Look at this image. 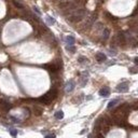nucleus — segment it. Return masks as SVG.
Here are the masks:
<instances>
[{"mask_svg": "<svg viewBox=\"0 0 138 138\" xmlns=\"http://www.w3.org/2000/svg\"><path fill=\"white\" fill-rule=\"evenodd\" d=\"M0 105H1V108H2L5 111H9L10 109H11V105L8 103V101H6V100H2Z\"/></svg>", "mask_w": 138, "mask_h": 138, "instance_id": "6e6552de", "label": "nucleus"}, {"mask_svg": "<svg viewBox=\"0 0 138 138\" xmlns=\"http://www.w3.org/2000/svg\"><path fill=\"white\" fill-rule=\"evenodd\" d=\"M135 63H136V64H138V57H137V58H135Z\"/></svg>", "mask_w": 138, "mask_h": 138, "instance_id": "bb28decb", "label": "nucleus"}, {"mask_svg": "<svg viewBox=\"0 0 138 138\" xmlns=\"http://www.w3.org/2000/svg\"><path fill=\"white\" fill-rule=\"evenodd\" d=\"M57 1L59 3H65V2H68V1H70V0H57Z\"/></svg>", "mask_w": 138, "mask_h": 138, "instance_id": "b1692460", "label": "nucleus"}, {"mask_svg": "<svg viewBox=\"0 0 138 138\" xmlns=\"http://www.w3.org/2000/svg\"><path fill=\"white\" fill-rule=\"evenodd\" d=\"M125 35V38H126V41L128 42V44L131 47L133 48H136L138 47V40L135 38V37H133V36L131 34H128V32H126V34H124Z\"/></svg>", "mask_w": 138, "mask_h": 138, "instance_id": "7ed1b4c3", "label": "nucleus"}, {"mask_svg": "<svg viewBox=\"0 0 138 138\" xmlns=\"http://www.w3.org/2000/svg\"><path fill=\"white\" fill-rule=\"evenodd\" d=\"M117 90H118V92H121V93L127 92V91H128V83H127V82L120 83V84L117 86Z\"/></svg>", "mask_w": 138, "mask_h": 138, "instance_id": "39448f33", "label": "nucleus"}, {"mask_svg": "<svg viewBox=\"0 0 138 138\" xmlns=\"http://www.w3.org/2000/svg\"><path fill=\"white\" fill-rule=\"evenodd\" d=\"M75 38L72 37V36H68V37L66 38V42H67V44L68 45H74L75 44Z\"/></svg>", "mask_w": 138, "mask_h": 138, "instance_id": "9b49d317", "label": "nucleus"}, {"mask_svg": "<svg viewBox=\"0 0 138 138\" xmlns=\"http://www.w3.org/2000/svg\"><path fill=\"white\" fill-rule=\"evenodd\" d=\"M75 88V82L74 81H68V82L66 83V86H65V90H66V92H71L74 91Z\"/></svg>", "mask_w": 138, "mask_h": 138, "instance_id": "423d86ee", "label": "nucleus"}, {"mask_svg": "<svg viewBox=\"0 0 138 138\" xmlns=\"http://www.w3.org/2000/svg\"><path fill=\"white\" fill-rule=\"evenodd\" d=\"M34 10H35L36 12H37V13H38V14H40V11H39V10L37 9V8H34Z\"/></svg>", "mask_w": 138, "mask_h": 138, "instance_id": "a878e982", "label": "nucleus"}, {"mask_svg": "<svg viewBox=\"0 0 138 138\" xmlns=\"http://www.w3.org/2000/svg\"><path fill=\"white\" fill-rule=\"evenodd\" d=\"M96 59H97V62H105L106 60V55H105L104 53H97L96 54Z\"/></svg>", "mask_w": 138, "mask_h": 138, "instance_id": "9d476101", "label": "nucleus"}, {"mask_svg": "<svg viewBox=\"0 0 138 138\" xmlns=\"http://www.w3.org/2000/svg\"><path fill=\"white\" fill-rule=\"evenodd\" d=\"M114 42L117 44H119V45H124V44L126 43V38H125L124 32H119V34L116 36Z\"/></svg>", "mask_w": 138, "mask_h": 138, "instance_id": "20e7f679", "label": "nucleus"}, {"mask_svg": "<svg viewBox=\"0 0 138 138\" xmlns=\"http://www.w3.org/2000/svg\"><path fill=\"white\" fill-rule=\"evenodd\" d=\"M67 50H68L69 52H72V53H75V52H76V48H75L74 45H68V47H67Z\"/></svg>", "mask_w": 138, "mask_h": 138, "instance_id": "dca6fc26", "label": "nucleus"}, {"mask_svg": "<svg viewBox=\"0 0 138 138\" xmlns=\"http://www.w3.org/2000/svg\"><path fill=\"white\" fill-rule=\"evenodd\" d=\"M109 35H110V30L108 29V28H105V29L103 30V38L106 40L109 38Z\"/></svg>", "mask_w": 138, "mask_h": 138, "instance_id": "f8f14e48", "label": "nucleus"}, {"mask_svg": "<svg viewBox=\"0 0 138 138\" xmlns=\"http://www.w3.org/2000/svg\"><path fill=\"white\" fill-rule=\"evenodd\" d=\"M11 120L13 121V122H15V123H18L19 122V120H17V119H15L14 117H11Z\"/></svg>", "mask_w": 138, "mask_h": 138, "instance_id": "4be33fe9", "label": "nucleus"}, {"mask_svg": "<svg viewBox=\"0 0 138 138\" xmlns=\"http://www.w3.org/2000/svg\"><path fill=\"white\" fill-rule=\"evenodd\" d=\"M35 113H36V116H40L42 113V110L40 108H35Z\"/></svg>", "mask_w": 138, "mask_h": 138, "instance_id": "a211bd4d", "label": "nucleus"}, {"mask_svg": "<svg viewBox=\"0 0 138 138\" xmlns=\"http://www.w3.org/2000/svg\"><path fill=\"white\" fill-rule=\"evenodd\" d=\"M118 103H119V99H113V100H111L110 103L108 104V108H109V109L113 108V107H114V106H116V105H117Z\"/></svg>", "mask_w": 138, "mask_h": 138, "instance_id": "ddd939ff", "label": "nucleus"}, {"mask_svg": "<svg viewBox=\"0 0 138 138\" xmlns=\"http://www.w3.org/2000/svg\"><path fill=\"white\" fill-rule=\"evenodd\" d=\"M10 134L13 137H15L16 135H17V131H16V129H14V128H12V129H10Z\"/></svg>", "mask_w": 138, "mask_h": 138, "instance_id": "6ab92c4d", "label": "nucleus"}, {"mask_svg": "<svg viewBox=\"0 0 138 138\" xmlns=\"http://www.w3.org/2000/svg\"><path fill=\"white\" fill-rule=\"evenodd\" d=\"M55 118L56 119H58V120H62L64 118V112L63 111H57L55 113Z\"/></svg>", "mask_w": 138, "mask_h": 138, "instance_id": "4468645a", "label": "nucleus"}, {"mask_svg": "<svg viewBox=\"0 0 138 138\" xmlns=\"http://www.w3.org/2000/svg\"><path fill=\"white\" fill-rule=\"evenodd\" d=\"M97 138H105V136L103 135V134H100V133H98L97 134V136H96Z\"/></svg>", "mask_w": 138, "mask_h": 138, "instance_id": "5701e85b", "label": "nucleus"}, {"mask_svg": "<svg viewBox=\"0 0 138 138\" xmlns=\"http://www.w3.org/2000/svg\"><path fill=\"white\" fill-rule=\"evenodd\" d=\"M134 34L136 35V37H137V40H138V26L134 28Z\"/></svg>", "mask_w": 138, "mask_h": 138, "instance_id": "aec40b11", "label": "nucleus"}, {"mask_svg": "<svg viewBox=\"0 0 138 138\" xmlns=\"http://www.w3.org/2000/svg\"><path fill=\"white\" fill-rule=\"evenodd\" d=\"M47 23L49 24V25H53V24L55 23V19L53 17H51V16H47Z\"/></svg>", "mask_w": 138, "mask_h": 138, "instance_id": "2eb2a0df", "label": "nucleus"}, {"mask_svg": "<svg viewBox=\"0 0 138 138\" xmlns=\"http://www.w3.org/2000/svg\"><path fill=\"white\" fill-rule=\"evenodd\" d=\"M56 96H57V91H56L55 88H52V90L49 91L45 95H43V96L40 97V98H39V101H41V103L48 105V104H50L51 101L53 100Z\"/></svg>", "mask_w": 138, "mask_h": 138, "instance_id": "f03ea898", "label": "nucleus"}, {"mask_svg": "<svg viewBox=\"0 0 138 138\" xmlns=\"http://www.w3.org/2000/svg\"><path fill=\"white\" fill-rule=\"evenodd\" d=\"M95 19H96V15H92L86 21V23H85V27H91L93 25V23L95 22Z\"/></svg>", "mask_w": 138, "mask_h": 138, "instance_id": "1a4fd4ad", "label": "nucleus"}, {"mask_svg": "<svg viewBox=\"0 0 138 138\" xmlns=\"http://www.w3.org/2000/svg\"><path fill=\"white\" fill-rule=\"evenodd\" d=\"M99 95L103 96V97H107L110 95V90H109V87H103L101 90L99 91Z\"/></svg>", "mask_w": 138, "mask_h": 138, "instance_id": "0eeeda50", "label": "nucleus"}, {"mask_svg": "<svg viewBox=\"0 0 138 138\" xmlns=\"http://www.w3.org/2000/svg\"><path fill=\"white\" fill-rule=\"evenodd\" d=\"M13 5L16 7V8H18V9H23V6L21 5V3H19V2H17V1H15V0H14V1H13Z\"/></svg>", "mask_w": 138, "mask_h": 138, "instance_id": "f3484780", "label": "nucleus"}, {"mask_svg": "<svg viewBox=\"0 0 138 138\" xmlns=\"http://www.w3.org/2000/svg\"><path fill=\"white\" fill-rule=\"evenodd\" d=\"M85 15H86V10L84 9H78L74 12H71L70 14L68 16V21H70L72 23H78L80 21H82V19L85 17Z\"/></svg>", "mask_w": 138, "mask_h": 138, "instance_id": "f257e3e1", "label": "nucleus"}, {"mask_svg": "<svg viewBox=\"0 0 138 138\" xmlns=\"http://www.w3.org/2000/svg\"><path fill=\"white\" fill-rule=\"evenodd\" d=\"M79 62L80 63H83V62H87V59L85 57H79Z\"/></svg>", "mask_w": 138, "mask_h": 138, "instance_id": "412c9836", "label": "nucleus"}, {"mask_svg": "<svg viewBox=\"0 0 138 138\" xmlns=\"http://www.w3.org/2000/svg\"><path fill=\"white\" fill-rule=\"evenodd\" d=\"M45 138H55V135H53V134H51V135H47Z\"/></svg>", "mask_w": 138, "mask_h": 138, "instance_id": "393cba45", "label": "nucleus"}]
</instances>
